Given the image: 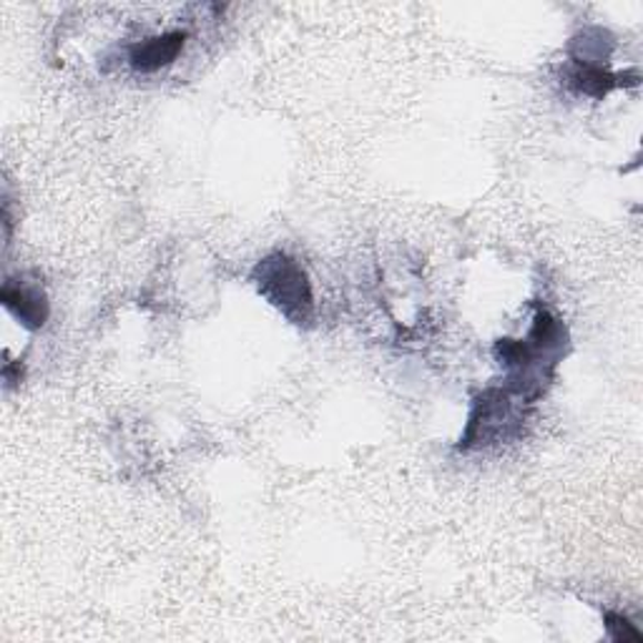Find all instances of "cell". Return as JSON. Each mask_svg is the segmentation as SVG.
I'll return each mask as SVG.
<instances>
[{
  "instance_id": "cell-4",
  "label": "cell",
  "mask_w": 643,
  "mask_h": 643,
  "mask_svg": "<svg viewBox=\"0 0 643 643\" xmlns=\"http://www.w3.org/2000/svg\"><path fill=\"white\" fill-rule=\"evenodd\" d=\"M606 631H609V636L616 643H629V641L641 643L643 641L641 631L633 626L629 619L619 616V613H606Z\"/></svg>"
},
{
  "instance_id": "cell-3",
  "label": "cell",
  "mask_w": 643,
  "mask_h": 643,
  "mask_svg": "<svg viewBox=\"0 0 643 643\" xmlns=\"http://www.w3.org/2000/svg\"><path fill=\"white\" fill-rule=\"evenodd\" d=\"M0 300H3L6 310L16 314L28 330L43 328V322L48 320L46 297L38 290H31V287L6 284L3 292H0Z\"/></svg>"
},
{
  "instance_id": "cell-2",
  "label": "cell",
  "mask_w": 643,
  "mask_h": 643,
  "mask_svg": "<svg viewBox=\"0 0 643 643\" xmlns=\"http://www.w3.org/2000/svg\"><path fill=\"white\" fill-rule=\"evenodd\" d=\"M184 41H187V33L174 31V33H164L157 38H147V41L131 46V51H129L131 69L139 73L161 71L164 66L177 61L181 48H184Z\"/></svg>"
},
{
  "instance_id": "cell-1",
  "label": "cell",
  "mask_w": 643,
  "mask_h": 643,
  "mask_svg": "<svg viewBox=\"0 0 643 643\" xmlns=\"http://www.w3.org/2000/svg\"><path fill=\"white\" fill-rule=\"evenodd\" d=\"M259 294H264L287 320L294 324H310L314 314L312 290L302 267L287 254L262 259L254 270Z\"/></svg>"
}]
</instances>
